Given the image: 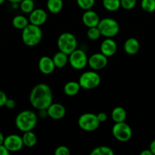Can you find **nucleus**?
<instances>
[{
    "label": "nucleus",
    "instance_id": "nucleus-20",
    "mask_svg": "<svg viewBox=\"0 0 155 155\" xmlns=\"http://www.w3.org/2000/svg\"><path fill=\"white\" fill-rule=\"evenodd\" d=\"M111 118L115 123L124 122L127 119V111L122 107H116L111 112Z\"/></svg>",
    "mask_w": 155,
    "mask_h": 155
},
{
    "label": "nucleus",
    "instance_id": "nucleus-19",
    "mask_svg": "<svg viewBox=\"0 0 155 155\" xmlns=\"http://www.w3.org/2000/svg\"><path fill=\"white\" fill-rule=\"evenodd\" d=\"M81 86L79 82L70 81L64 85V92L68 96H74L80 92Z\"/></svg>",
    "mask_w": 155,
    "mask_h": 155
},
{
    "label": "nucleus",
    "instance_id": "nucleus-2",
    "mask_svg": "<svg viewBox=\"0 0 155 155\" xmlns=\"http://www.w3.org/2000/svg\"><path fill=\"white\" fill-rule=\"evenodd\" d=\"M37 124V116L36 113L30 110L20 112L15 118V125L20 131H32Z\"/></svg>",
    "mask_w": 155,
    "mask_h": 155
},
{
    "label": "nucleus",
    "instance_id": "nucleus-29",
    "mask_svg": "<svg viewBox=\"0 0 155 155\" xmlns=\"http://www.w3.org/2000/svg\"><path fill=\"white\" fill-rule=\"evenodd\" d=\"M95 0H77V3L79 7L83 10H89L92 9L95 5Z\"/></svg>",
    "mask_w": 155,
    "mask_h": 155
},
{
    "label": "nucleus",
    "instance_id": "nucleus-4",
    "mask_svg": "<svg viewBox=\"0 0 155 155\" xmlns=\"http://www.w3.org/2000/svg\"><path fill=\"white\" fill-rule=\"evenodd\" d=\"M57 45L59 51L69 55L74 50L77 49V40L72 33H64L59 36Z\"/></svg>",
    "mask_w": 155,
    "mask_h": 155
},
{
    "label": "nucleus",
    "instance_id": "nucleus-31",
    "mask_svg": "<svg viewBox=\"0 0 155 155\" xmlns=\"http://www.w3.org/2000/svg\"><path fill=\"white\" fill-rule=\"evenodd\" d=\"M54 154L55 155H69L70 150L68 149V147L64 145H61L58 147L54 151Z\"/></svg>",
    "mask_w": 155,
    "mask_h": 155
},
{
    "label": "nucleus",
    "instance_id": "nucleus-11",
    "mask_svg": "<svg viewBox=\"0 0 155 155\" xmlns=\"http://www.w3.org/2000/svg\"><path fill=\"white\" fill-rule=\"evenodd\" d=\"M107 62L108 59L107 56L100 52L91 55L88 61V64L94 71H99L107 66Z\"/></svg>",
    "mask_w": 155,
    "mask_h": 155
},
{
    "label": "nucleus",
    "instance_id": "nucleus-16",
    "mask_svg": "<svg viewBox=\"0 0 155 155\" xmlns=\"http://www.w3.org/2000/svg\"><path fill=\"white\" fill-rule=\"evenodd\" d=\"M100 50L101 52L107 58L111 57L117 52V45L114 39H112L111 38H107L101 42Z\"/></svg>",
    "mask_w": 155,
    "mask_h": 155
},
{
    "label": "nucleus",
    "instance_id": "nucleus-12",
    "mask_svg": "<svg viewBox=\"0 0 155 155\" xmlns=\"http://www.w3.org/2000/svg\"><path fill=\"white\" fill-rule=\"evenodd\" d=\"M47 18L48 15L45 10L42 8H36L30 14L29 21L30 24L40 27L46 22Z\"/></svg>",
    "mask_w": 155,
    "mask_h": 155
},
{
    "label": "nucleus",
    "instance_id": "nucleus-3",
    "mask_svg": "<svg viewBox=\"0 0 155 155\" xmlns=\"http://www.w3.org/2000/svg\"><path fill=\"white\" fill-rule=\"evenodd\" d=\"M22 40L27 46H35L42 40V32L39 26L29 24L22 30Z\"/></svg>",
    "mask_w": 155,
    "mask_h": 155
},
{
    "label": "nucleus",
    "instance_id": "nucleus-25",
    "mask_svg": "<svg viewBox=\"0 0 155 155\" xmlns=\"http://www.w3.org/2000/svg\"><path fill=\"white\" fill-rule=\"evenodd\" d=\"M113 150L107 146H99L92 149L90 155H114Z\"/></svg>",
    "mask_w": 155,
    "mask_h": 155
},
{
    "label": "nucleus",
    "instance_id": "nucleus-24",
    "mask_svg": "<svg viewBox=\"0 0 155 155\" xmlns=\"http://www.w3.org/2000/svg\"><path fill=\"white\" fill-rule=\"evenodd\" d=\"M102 4L108 12H116L121 7L120 0H102Z\"/></svg>",
    "mask_w": 155,
    "mask_h": 155
},
{
    "label": "nucleus",
    "instance_id": "nucleus-37",
    "mask_svg": "<svg viewBox=\"0 0 155 155\" xmlns=\"http://www.w3.org/2000/svg\"><path fill=\"white\" fill-rule=\"evenodd\" d=\"M141 155H153V153L150 149H145L143 150L142 152L140 153Z\"/></svg>",
    "mask_w": 155,
    "mask_h": 155
},
{
    "label": "nucleus",
    "instance_id": "nucleus-40",
    "mask_svg": "<svg viewBox=\"0 0 155 155\" xmlns=\"http://www.w3.org/2000/svg\"><path fill=\"white\" fill-rule=\"evenodd\" d=\"M4 2H5V0H0V5L3 4V3H4Z\"/></svg>",
    "mask_w": 155,
    "mask_h": 155
},
{
    "label": "nucleus",
    "instance_id": "nucleus-34",
    "mask_svg": "<svg viewBox=\"0 0 155 155\" xmlns=\"http://www.w3.org/2000/svg\"><path fill=\"white\" fill-rule=\"evenodd\" d=\"M97 117H98V120L100 121V123L104 122V121L107 120V114L104 113V112H100L97 114Z\"/></svg>",
    "mask_w": 155,
    "mask_h": 155
},
{
    "label": "nucleus",
    "instance_id": "nucleus-30",
    "mask_svg": "<svg viewBox=\"0 0 155 155\" xmlns=\"http://www.w3.org/2000/svg\"><path fill=\"white\" fill-rule=\"evenodd\" d=\"M137 0H120L121 7L126 10H131L136 6Z\"/></svg>",
    "mask_w": 155,
    "mask_h": 155
},
{
    "label": "nucleus",
    "instance_id": "nucleus-35",
    "mask_svg": "<svg viewBox=\"0 0 155 155\" xmlns=\"http://www.w3.org/2000/svg\"><path fill=\"white\" fill-rule=\"evenodd\" d=\"M10 151L6 148L4 145H0V155H8Z\"/></svg>",
    "mask_w": 155,
    "mask_h": 155
},
{
    "label": "nucleus",
    "instance_id": "nucleus-17",
    "mask_svg": "<svg viewBox=\"0 0 155 155\" xmlns=\"http://www.w3.org/2000/svg\"><path fill=\"white\" fill-rule=\"evenodd\" d=\"M124 51L130 55H134L136 54L139 51L140 48V44L139 40L136 38H129L125 42L124 45Z\"/></svg>",
    "mask_w": 155,
    "mask_h": 155
},
{
    "label": "nucleus",
    "instance_id": "nucleus-38",
    "mask_svg": "<svg viewBox=\"0 0 155 155\" xmlns=\"http://www.w3.org/2000/svg\"><path fill=\"white\" fill-rule=\"evenodd\" d=\"M5 138L4 136H3L2 133L0 132V145H3V143H4V141H5Z\"/></svg>",
    "mask_w": 155,
    "mask_h": 155
},
{
    "label": "nucleus",
    "instance_id": "nucleus-23",
    "mask_svg": "<svg viewBox=\"0 0 155 155\" xmlns=\"http://www.w3.org/2000/svg\"><path fill=\"white\" fill-rule=\"evenodd\" d=\"M29 24V21L23 15H17L12 20V25L18 30H24Z\"/></svg>",
    "mask_w": 155,
    "mask_h": 155
},
{
    "label": "nucleus",
    "instance_id": "nucleus-28",
    "mask_svg": "<svg viewBox=\"0 0 155 155\" xmlns=\"http://www.w3.org/2000/svg\"><path fill=\"white\" fill-rule=\"evenodd\" d=\"M101 36V32H100L98 27H89L87 31V36L91 40H96Z\"/></svg>",
    "mask_w": 155,
    "mask_h": 155
},
{
    "label": "nucleus",
    "instance_id": "nucleus-15",
    "mask_svg": "<svg viewBox=\"0 0 155 155\" xmlns=\"http://www.w3.org/2000/svg\"><path fill=\"white\" fill-rule=\"evenodd\" d=\"M48 116L54 120H61L66 114V109L59 103H54L51 104L47 108Z\"/></svg>",
    "mask_w": 155,
    "mask_h": 155
},
{
    "label": "nucleus",
    "instance_id": "nucleus-5",
    "mask_svg": "<svg viewBox=\"0 0 155 155\" xmlns=\"http://www.w3.org/2000/svg\"><path fill=\"white\" fill-rule=\"evenodd\" d=\"M98 27L101 32V36L106 38L114 37L119 33L120 30V26L117 21L110 18H105L100 20Z\"/></svg>",
    "mask_w": 155,
    "mask_h": 155
},
{
    "label": "nucleus",
    "instance_id": "nucleus-7",
    "mask_svg": "<svg viewBox=\"0 0 155 155\" xmlns=\"http://www.w3.org/2000/svg\"><path fill=\"white\" fill-rule=\"evenodd\" d=\"M100 121L98 117L93 113H85L78 119V125L83 130L86 132L95 131L98 128Z\"/></svg>",
    "mask_w": 155,
    "mask_h": 155
},
{
    "label": "nucleus",
    "instance_id": "nucleus-36",
    "mask_svg": "<svg viewBox=\"0 0 155 155\" xmlns=\"http://www.w3.org/2000/svg\"><path fill=\"white\" fill-rule=\"evenodd\" d=\"M149 149L151 150V152L153 153V155H155V139L151 142L149 146Z\"/></svg>",
    "mask_w": 155,
    "mask_h": 155
},
{
    "label": "nucleus",
    "instance_id": "nucleus-39",
    "mask_svg": "<svg viewBox=\"0 0 155 155\" xmlns=\"http://www.w3.org/2000/svg\"><path fill=\"white\" fill-rule=\"evenodd\" d=\"M11 3H20L22 0H8Z\"/></svg>",
    "mask_w": 155,
    "mask_h": 155
},
{
    "label": "nucleus",
    "instance_id": "nucleus-18",
    "mask_svg": "<svg viewBox=\"0 0 155 155\" xmlns=\"http://www.w3.org/2000/svg\"><path fill=\"white\" fill-rule=\"evenodd\" d=\"M53 61L54 65L58 68H62L67 65V64L69 62V57L68 54L59 51L54 54L52 58Z\"/></svg>",
    "mask_w": 155,
    "mask_h": 155
},
{
    "label": "nucleus",
    "instance_id": "nucleus-22",
    "mask_svg": "<svg viewBox=\"0 0 155 155\" xmlns=\"http://www.w3.org/2000/svg\"><path fill=\"white\" fill-rule=\"evenodd\" d=\"M63 0H48L47 8L51 13L58 14L62 10Z\"/></svg>",
    "mask_w": 155,
    "mask_h": 155
},
{
    "label": "nucleus",
    "instance_id": "nucleus-33",
    "mask_svg": "<svg viewBox=\"0 0 155 155\" xmlns=\"http://www.w3.org/2000/svg\"><path fill=\"white\" fill-rule=\"evenodd\" d=\"M5 106L7 108L9 109H13L15 108V106H16V102L14 99H12V98H8L7 101H6L5 103Z\"/></svg>",
    "mask_w": 155,
    "mask_h": 155
},
{
    "label": "nucleus",
    "instance_id": "nucleus-10",
    "mask_svg": "<svg viewBox=\"0 0 155 155\" xmlns=\"http://www.w3.org/2000/svg\"><path fill=\"white\" fill-rule=\"evenodd\" d=\"M3 145L10 152H17L21 151L24 145L22 136L16 134H12L6 136L5 138Z\"/></svg>",
    "mask_w": 155,
    "mask_h": 155
},
{
    "label": "nucleus",
    "instance_id": "nucleus-21",
    "mask_svg": "<svg viewBox=\"0 0 155 155\" xmlns=\"http://www.w3.org/2000/svg\"><path fill=\"white\" fill-rule=\"evenodd\" d=\"M22 139L24 145L28 148H32V147L35 146L37 142V137H36V134L32 131L24 132Z\"/></svg>",
    "mask_w": 155,
    "mask_h": 155
},
{
    "label": "nucleus",
    "instance_id": "nucleus-13",
    "mask_svg": "<svg viewBox=\"0 0 155 155\" xmlns=\"http://www.w3.org/2000/svg\"><path fill=\"white\" fill-rule=\"evenodd\" d=\"M38 66H39V71L45 75L51 74V73L54 72L56 68L54 61H53V59L48 56L41 57L39 61Z\"/></svg>",
    "mask_w": 155,
    "mask_h": 155
},
{
    "label": "nucleus",
    "instance_id": "nucleus-1",
    "mask_svg": "<svg viewBox=\"0 0 155 155\" xmlns=\"http://www.w3.org/2000/svg\"><path fill=\"white\" fill-rule=\"evenodd\" d=\"M30 101L31 105L36 110H47L52 104L51 88L45 83L35 86L30 92Z\"/></svg>",
    "mask_w": 155,
    "mask_h": 155
},
{
    "label": "nucleus",
    "instance_id": "nucleus-6",
    "mask_svg": "<svg viewBox=\"0 0 155 155\" xmlns=\"http://www.w3.org/2000/svg\"><path fill=\"white\" fill-rule=\"evenodd\" d=\"M101 83V77L95 71H86L79 79V83L82 89H93L98 87Z\"/></svg>",
    "mask_w": 155,
    "mask_h": 155
},
{
    "label": "nucleus",
    "instance_id": "nucleus-26",
    "mask_svg": "<svg viewBox=\"0 0 155 155\" xmlns=\"http://www.w3.org/2000/svg\"><path fill=\"white\" fill-rule=\"evenodd\" d=\"M20 8L24 13L30 14L34 10V2L33 0H22L20 2Z\"/></svg>",
    "mask_w": 155,
    "mask_h": 155
},
{
    "label": "nucleus",
    "instance_id": "nucleus-8",
    "mask_svg": "<svg viewBox=\"0 0 155 155\" xmlns=\"http://www.w3.org/2000/svg\"><path fill=\"white\" fill-rule=\"evenodd\" d=\"M112 133L115 139L123 142L129 141L133 136V130L125 121L115 123L112 128Z\"/></svg>",
    "mask_w": 155,
    "mask_h": 155
},
{
    "label": "nucleus",
    "instance_id": "nucleus-14",
    "mask_svg": "<svg viewBox=\"0 0 155 155\" xmlns=\"http://www.w3.org/2000/svg\"><path fill=\"white\" fill-rule=\"evenodd\" d=\"M82 21L84 25L89 28V27H98L100 22V18L96 12L89 9L85 11L82 17Z\"/></svg>",
    "mask_w": 155,
    "mask_h": 155
},
{
    "label": "nucleus",
    "instance_id": "nucleus-9",
    "mask_svg": "<svg viewBox=\"0 0 155 155\" xmlns=\"http://www.w3.org/2000/svg\"><path fill=\"white\" fill-rule=\"evenodd\" d=\"M89 58L83 50L75 49L69 54V63L75 70H82L88 64Z\"/></svg>",
    "mask_w": 155,
    "mask_h": 155
},
{
    "label": "nucleus",
    "instance_id": "nucleus-32",
    "mask_svg": "<svg viewBox=\"0 0 155 155\" xmlns=\"http://www.w3.org/2000/svg\"><path fill=\"white\" fill-rule=\"evenodd\" d=\"M8 98L7 95H5L4 92L0 90V107H2V106L5 105L6 101H7Z\"/></svg>",
    "mask_w": 155,
    "mask_h": 155
},
{
    "label": "nucleus",
    "instance_id": "nucleus-27",
    "mask_svg": "<svg viewBox=\"0 0 155 155\" xmlns=\"http://www.w3.org/2000/svg\"><path fill=\"white\" fill-rule=\"evenodd\" d=\"M141 7L142 10L148 13H151L155 11V0H142Z\"/></svg>",
    "mask_w": 155,
    "mask_h": 155
}]
</instances>
